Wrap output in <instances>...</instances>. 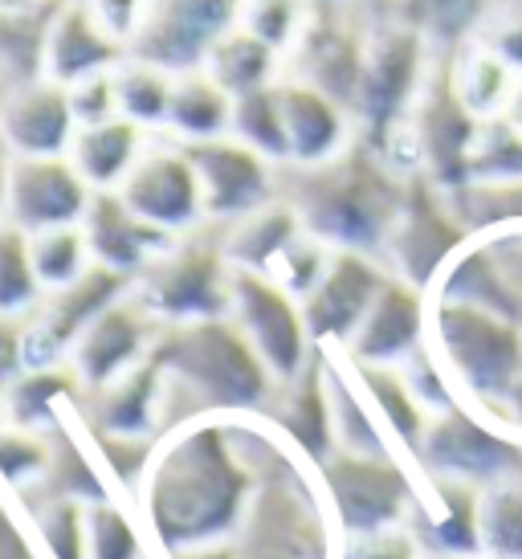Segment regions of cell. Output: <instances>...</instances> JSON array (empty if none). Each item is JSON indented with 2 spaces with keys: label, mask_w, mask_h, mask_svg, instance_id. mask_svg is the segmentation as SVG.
<instances>
[{
  "label": "cell",
  "mask_w": 522,
  "mask_h": 559,
  "mask_svg": "<svg viewBox=\"0 0 522 559\" xmlns=\"http://www.w3.org/2000/svg\"><path fill=\"white\" fill-rule=\"evenodd\" d=\"M258 490L237 445L233 417H200L168 429L139 478L147 531L168 556L192 547L233 544Z\"/></svg>",
  "instance_id": "obj_1"
},
{
  "label": "cell",
  "mask_w": 522,
  "mask_h": 559,
  "mask_svg": "<svg viewBox=\"0 0 522 559\" xmlns=\"http://www.w3.org/2000/svg\"><path fill=\"white\" fill-rule=\"evenodd\" d=\"M152 356L164 368V417L171 404L185 401L176 425L200 417H249L277 396V380L233 314L159 331Z\"/></svg>",
  "instance_id": "obj_2"
},
{
  "label": "cell",
  "mask_w": 522,
  "mask_h": 559,
  "mask_svg": "<svg viewBox=\"0 0 522 559\" xmlns=\"http://www.w3.org/2000/svg\"><path fill=\"white\" fill-rule=\"evenodd\" d=\"M294 171L290 209L310 237H319L327 249H355L371 258L384 253L404 204V185L376 147L347 143V152L335 159Z\"/></svg>",
  "instance_id": "obj_3"
},
{
  "label": "cell",
  "mask_w": 522,
  "mask_h": 559,
  "mask_svg": "<svg viewBox=\"0 0 522 559\" xmlns=\"http://www.w3.org/2000/svg\"><path fill=\"white\" fill-rule=\"evenodd\" d=\"M429 352L446 368L461 404L498 417V404L522 376V326L482 307L432 298Z\"/></svg>",
  "instance_id": "obj_4"
},
{
  "label": "cell",
  "mask_w": 522,
  "mask_h": 559,
  "mask_svg": "<svg viewBox=\"0 0 522 559\" xmlns=\"http://www.w3.org/2000/svg\"><path fill=\"white\" fill-rule=\"evenodd\" d=\"M416 462L429 469L432 481H453L482 495L490 486L522 478V441L494 417L458 401L429 417V429L416 445Z\"/></svg>",
  "instance_id": "obj_5"
},
{
  "label": "cell",
  "mask_w": 522,
  "mask_h": 559,
  "mask_svg": "<svg viewBox=\"0 0 522 559\" xmlns=\"http://www.w3.org/2000/svg\"><path fill=\"white\" fill-rule=\"evenodd\" d=\"M229 282L233 265L225 249L176 237V246L131 282V295L155 323L180 326L229 314Z\"/></svg>",
  "instance_id": "obj_6"
},
{
  "label": "cell",
  "mask_w": 522,
  "mask_h": 559,
  "mask_svg": "<svg viewBox=\"0 0 522 559\" xmlns=\"http://www.w3.org/2000/svg\"><path fill=\"white\" fill-rule=\"evenodd\" d=\"M429 41L416 29L384 21L368 33V58H364V82L355 98V115L368 131V147H384L392 140L413 103L420 98V86L429 79Z\"/></svg>",
  "instance_id": "obj_7"
},
{
  "label": "cell",
  "mask_w": 522,
  "mask_h": 559,
  "mask_svg": "<svg viewBox=\"0 0 522 559\" xmlns=\"http://www.w3.org/2000/svg\"><path fill=\"white\" fill-rule=\"evenodd\" d=\"M246 0H147L127 58L159 66L168 74L204 70L216 41L241 25Z\"/></svg>",
  "instance_id": "obj_8"
},
{
  "label": "cell",
  "mask_w": 522,
  "mask_h": 559,
  "mask_svg": "<svg viewBox=\"0 0 522 559\" xmlns=\"http://www.w3.org/2000/svg\"><path fill=\"white\" fill-rule=\"evenodd\" d=\"M465 241H474V234L453 213L449 192L432 185L425 171H413L404 180V204L384 246L392 274L429 295L432 282L441 278V270L458 258Z\"/></svg>",
  "instance_id": "obj_9"
},
{
  "label": "cell",
  "mask_w": 522,
  "mask_h": 559,
  "mask_svg": "<svg viewBox=\"0 0 522 559\" xmlns=\"http://www.w3.org/2000/svg\"><path fill=\"white\" fill-rule=\"evenodd\" d=\"M319 481H323L331 514L347 539L400 527L416 498L413 478L404 474L396 453L364 457V453L335 450L327 462H319Z\"/></svg>",
  "instance_id": "obj_10"
},
{
  "label": "cell",
  "mask_w": 522,
  "mask_h": 559,
  "mask_svg": "<svg viewBox=\"0 0 522 559\" xmlns=\"http://www.w3.org/2000/svg\"><path fill=\"white\" fill-rule=\"evenodd\" d=\"M453 66H458V58L446 53L441 66L429 70L420 98L413 103V147L420 171L446 192L470 185V156H474V143L482 135V119L461 103Z\"/></svg>",
  "instance_id": "obj_11"
},
{
  "label": "cell",
  "mask_w": 522,
  "mask_h": 559,
  "mask_svg": "<svg viewBox=\"0 0 522 559\" xmlns=\"http://www.w3.org/2000/svg\"><path fill=\"white\" fill-rule=\"evenodd\" d=\"M229 314L249 335V343L258 347V356L265 359V368L277 384H290L315 359V340H310L307 319H302V302L270 274L233 270Z\"/></svg>",
  "instance_id": "obj_12"
},
{
  "label": "cell",
  "mask_w": 522,
  "mask_h": 559,
  "mask_svg": "<svg viewBox=\"0 0 522 559\" xmlns=\"http://www.w3.org/2000/svg\"><path fill=\"white\" fill-rule=\"evenodd\" d=\"M119 201L164 234L180 237L204 221V192H200L197 164L180 140H147L135 168L127 171Z\"/></svg>",
  "instance_id": "obj_13"
},
{
  "label": "cell",
  "mask_w": 522,
  "mask_h": 559,
  "mask_svg": "<svg viewBox=\"0 0 522 559\" xmlns=\"http://www.w3.org/2000/svg\"><path fill=\"white\" fill-rule=\"evenodd\" d=\"M94 188L70 156H13L4 188V221L21 234H46L62 225H82Z\"/></svg>",
  "instance_id": "obj_14"
},
{
  "label": "cell",
  "mask_w": 522,
  "mask_h": 559,
  "mask_svg": "<svg viewBox=\"0 0 522 559\" xmlns=\"http://www.w3.org/2000/svg\"><path fill=\"white\" fill-rule=\"evenodd\" d=\"M339 0H319V9L302 21V33L294 41L298 82H307L339 107L355 110L359 82H364V58H368V33L352 16L339 13Z\"/></svg>",
  "instance_id": "obj_15"
},
{
  "label": "cell",
  "mask_w": 522,
  "mask_h": 559,
  "mask_svg": "<svg viewBox=\"0 0 522 559\" xmlns=\"http://www.w3.org/2000/svg\"><path fill=\"white\" fill-rule=\"evenodd\" d=\"M384 282L388 270L371 253L331 249V262H327L323 278L315 282L310 295L302 298V319H307L310 340L347 347Z\"/></svg>",
  "instance_id": "obj_16"
},
{
  "label": "cell",
  "mask_w": 522,
  "mask_h": 559,
  "mask_svg": "<svg viewBox=\"0 0 522 559\" xmlns=\"http://www.w3.org/2000/svg\"><path fill=\"white\" fill-rule=\"evenodd\" d=\"M204 192V217L241 221L274 201V164L233 135L185 143Z\"/></svg>",
  "instance_id": "obj_17"
},
{
  "label": "cell",
  "mask_w": 522,
  "mask_h": 559,
  "mask_svg": "<svg viewBox=\"0 0 522 559\" xmlns=\"http://www.w3.org/2000/svg\"><path fill=\"white\" fill-rule=\"evenodd\" d=\"M155 326L159 323L143 311V302L135 295L110 302L107 311L82 331V340L74 343V352L66 359L74 368L82 392L107 389L110 380H119L123 372H131L135 364L152 356L155 340H159Z\"/></svg>",
  "instance_id": "obj_18"
},
{
  "label": "cell",
  "mask_w": 522,
  "mask_h": 559,
  "mask_svg": "<svg viewBox=\"0 0 522 559\" xmlns=\"http://www.w3.org/2000/svg\"><path fill=\"white\" fill-rule=\"evenodd\" d=\"M127 62V46L94 16L86 0H58L41 33V79L74 86Z\"/></svg>",
  "instance_id": "obj_19"
},
{
  "label": "cell",
  "mask_w": 522,
  "mask_h": 559,
  "mask_svg": "<svg viewBox=\"0 0 522 559\" xmlns=\"http://www.w3.org/2000/svg\"><path fill=\"white\" fill-rule=\"evenodd\" d=\"M429 307L432 298L425 290L408 286L404 278L388 274L380 295L364 314L359 331L352 343L343 347L352 364H368V368H400L404 359L420 352L429 343Z\"/></svg>",
  "instance_id": "obj_20"
},
{
  "label": "cell",
  "mask_w": 522,
  "mask_h": 559,
  "mask_svg": "<svg viewBox=\"0 0 522 559\" xmlns=\"http://www.w3.org/2000/svg\"><path fill=\"white\" fill-rule=\"evenodd\" d=\"M78 131L70 91L62 82L25 79L0 98V140L13 156H66Z\"/></svg>",
  "instance_id": "obj_21"
},
{
  "label": "cell",
  "mask_w": 522,
  "mask_h": 559,
  "mask_svg": "<svg viewBox=\"0 0 522 559\" xmlns=\"http://www.w3.org/2000/svg\"><path fill=\"white\" fill-rule=\"evenodd\" d=\"M82 229H86V241H91L94 265H107L115 274L135 282L155 258H164L176 237L155 229L147 221H139L119 192H94L91 209L82 217Z\"/></svg>",
  "instance_id": "obj_22"
},
{
  "label": "cell",
  "mask_w": 522,
  "mask_h": 559,
  "mask_svg": "<svg viewBox=\"0 0 522 559\" xmlns=\"http://www.w3.org/2000/svg\"><path fill=\"white\" fill-rule=\"evenodd\" d=\"M277 98H282V115H286L294 168H315V164H327L339 152H347V143H352L347 107H339L335 98H327L307 82H282Z\"/></svg>",
  "instance_id": "obj_23"
},
{
  "label": "cell",
  "mask_w": 522,
  "mask_h": 559,
  "mask_svg": "<svg viewBox=\"0 0 522 559\" xmlns=\"http://www.w3.org/2000/svg\"><path fill=\"white\" fill-rule=\"evenodd\" d=\"M274 429L310 462H327L335 453V425H331L323 356L310 359L290 384H277Z\"/></svg>",
  "instance_id": "obj_24"
},
{
  "label": "cell",
  "mask_w": 522,
  "mask_h": 559,
  "mask_svg": "<svg viewBox=\"0 0 522 559\" xmlns=\"http://www.w3.org/2000/svg\"><path fill=\"white\" fill-rule=\"evenodd\" d=\"M94 425L98 437H135L147 441L164 425V368L147 356L131 372L110 380L107 389H94Z\"/></svg>",
  "instance_id": "obj_25"
},
{
  "label": "cell",
  "mask_w": 522,
  "mask_h": 559,
  "mask_svg": "<svg viewBox=\"0 0 522 559\" xmlns=\"http://www.w3.org/2000/svg\"><path fill=\"white\" fill-rule=\"evenodd\" d=\"M429 298L437 302H465V307H482L502 319L522 323V295L514 290V282L507 278V270L498 265L490 246L474 237L458 249V258L441 270V278L432 282Z\"/></svg>",
  "instance_id": "obj_26"
},
{
  "label": "cell",
  "mask_w": 522,
  "mask_h": 559,
  "mask_svg": "<svg viewBox=\"0 0 522 559\" xmlns=\"http://www.w3.org/2000/svg\"><path fill=\"white\" fill-rule=\"evenodd\" d=\"M147 140H152V131L115 115L107 123L78 127L66 156L94 192H115L127 180V171L135 168V159L143 156Z\"/></svg>",
  "instance_id": "obj_27"
},
{
  "label": "cell",
  "mask_w": 522,
  "mask_h": 559,
  "mask_svg": "<svg viewBox=\"0 0 522 559\" xmlns=\"http://www.w3.org/2000/svg\"><path fill=\"white\" fill-rule=\"evenodd\" d=\"M327 396H331V425H335V450L364 453V457H384L392 453V437L380 425L371 401L355 380L352 364H331L323 359Z\"/></svg>",
  "instance_id": "obj_28"
},
{
  "label": "cell",
  "mask_w": 522,
  "mask_h": 559,
  "mask_svg": "<svg viewBox=\"0 0 522 559\" xmlns=\"http://www.w3.org/2000/svg\"><path fill=\"white\" fill-rule=\"evenodd\" d=\"M233 119V98L213 82L209 70H192V74H176L171 86V107H168V131L180 143H204L229 135Z\"/></svg>",
  "instance_id": "obj_29"
},
{
  "label": "cell",
  "mask_w": 522,
  "mask_h": 559,
  "mask_svg": "<svg viewBox=\"0 0 522 559\" xmlns=\"http://www.w3.org/2000/svg\"><path fill=\"white\" fill-rule=\"evenodd\" d=\"M302 234V221L290 204H265L249 217L233 221L229 237H225V258L233 270H253V274H270L274 262L286 253L294 237Z\"/></svg>",
  "instance_id": "obj_30"
},
{
  "label": "cell",
  "mask_w": 522,
  "mask_h": 559,
  "mask_svg": "<svg viewBox=\"0 0 522 559\" xmlns=\"http://www.w3.org/2000/svg\"><path fill=\"white\" fill-rule=\"evenodd\" d=\"M352 372L359 380L364 396L371 401V408H376L380 425L388 429V437L396 441L400 450L416 453L420 437L429 429V408L416 401V392L408 389L404 372L400 368H368V364H352Z\"/></svg>",
  "instance_id": "obj_31"
},
{
  "label": "cell",
  "mask_w": 522,
  "mask_h": 559,
  "mask_svg": "<svg viewBox=\"0 0 522 559\" xmlns=\"http://www.w3.org/2000/svg\"><path fill=\"white\" fill-rule=\"evenodd\" d=\"M204 70L213 74V82L229 94V98H241V94L274 86L277 49L265 46L261 37H253L246 25H237V29L225 33V37L216 41V49L209 53Z\"/></svg>",
  "instance_id": "obj_32"
},
{
  "label": "cell",
  "mask_w": 522,
  "mask_h": 559,
  "mask_svg": "<svg viewBox=\"0 0 522 559\" xmlns=\"http://www.w3.org/2000/svg\"><path fill=\"white\" fill-rule=\"evenodd\" d=\"M425 551L441 559L482 556V544H477V490L437 481V507L429 511Z\"/></svg>",
  "instance_id": "obj_33"
},
{
  "label": "cell",
  "mask_w": 522,
  "mask_h": 559,
  "mask_svg": "<svg viewBox=\"0 0 522 559\" xmlns=\"http://www.w3.org/2000/svg\"><path fill=\"white\" fill-rule=\"evenodd\" d=\"M490 13V0H400V25L416 29L429 49L453 53V49L482 25Z\"/></svg>",
  "instance_id": "obj_34"
},
{
  "label": "cell",
  "mask_w": 522,
  "mask_h": 559,
  "mask_svg": "<svg viewBox=\"0 0 522 559\" xmlns=\"http://www.w3.org/2000/svg\"><path fill=\"white\" fill-rule=\"evenodd\" d=\"M229 135L253 147L270 164H290V135H286V115H282L277 86L233 98Z\"/></svg>",
  "instance_id": "obj_35"
},
{
  "label": "cell",
  "mask_w": 522,
  "mask_h": 559,
  "mask_svg": "<svg viewBox=\"0 0 522 559\" xmlns=\"http://www.w3.org/2000/svg\"><path fill=\"white\" fill-rule=\"evenodd\" d=\"M171 86H176V74L159 70V66L127 58V62L115 70L119 115L131 119V123H139L143 131H164L168 107H171Z\"/></svg>",
  "instance_id": "obj_36"
},
{
  "label": "cell",
  "mask_w": 522,
  "mask_h": 559,
  "mask_svg": "<svg viewBox=\"0 0 522 559\" xmlns=\"http://www.w3.org/2000/svg\"><path fill=\"white\" fill-rule=\"evenodd\" d=\"M453 82H458L461 103L486 123V119H498V115L507 110L519 74L486 46V49H474L470 58H461V62L453 66Z\"/></svg>",
  "instance_id": "obj_37"
},
{
  "label": "cell",
  "mask_w": 522,
  "mask_h": 559,
  "mask_svg": "<svg viewBox=\"0 0 522 559\" xmlns=\"http://www.w3.org/2000/svg\"><path fill=\"white\" fill-rule=\"evenodd\" d=\"M477 544L486 559H522V478L477 495Z\"/></svg>",
  "instance_id": "obj_38"
},
{
  "label": "cell",
  "mask_w": 522,
  "mask_h": 559,
  "mask_svg": "<svg viewBox=\"0 0 522 559\" xmlns=\"http://www.w3.org/2000/svg\"><path fill=\"white\" fill-rule=\"evenodd\" d=\"M29 253L33 270L41 290H62L70 282H78L94 265L91 241L82 225H62V229H46V234H29Z\"/></svg>",
  "instance_id": "obj_39"
},
{
  "label": "cell",
  "mask_w": 522,
  "mask_h": 559,
  "mask_svg": "<svg viewBox=\"0 0 522 559\" xmlns=\"http://www.w3.org/2000/svg\"><path fill=\"white\" fill-rule=\"evenodd\" d=\"M46 298L37 270H33L29 234L0 221V314L4 319H25V314Z\"/></svg>",
  "instance_id": "obj_40"
},
{
  "label": "cell",
  "mask_w": 522,
  "mask_h": 559,
  "mask_svg": "<svg viewBox=\"0 0 522 559\" xmlns=\"http://www.w3.org/2000/svg\"><path fill=\"white\" fill-rule=\"evenodd\" d=\"M449 201L474 237L522 229V180L519 185H461L449 192Z\"/></svg>",
  "instance_id": "obj_41"
},
{
  "label": "cell",
  "mask_w": 522,
  "mask_h": 559,
  "mask_svg": "<svg viewBox=\"0 0 522 559\" xmlns=\"http://www.w3.org/2000/svg\"><path fill=\"white\" fill-rule=\"evenodd\" d=\"M522 180V131L502 115L482 123L470 156V185H519Z\"/></svg>",
  "instance_id": "obj_42"
},
{
  "label": "cell",
  "mask_w": 522,
  "mask_h": 559,
  "mask_svg": "<svg viewBox=\"0 0 522 559\" xmlns=\"http://www.w3.org/2000/svg\"><path fill=\"white\" fill-rule=\"evenodd\" d=\"M86 559H143L135 523L107 498L86 507Z\"/></svg>",
  "instance_id": "obj_43"
},
{
  "label": "cell",
  "mask_w": 522,
  "mask_h": 559,
  "mask_svg": "<svg viewBox=\"0 0 522 559\" xmlns=\"http://www.w3.org/2000/svg\"><path fill=\"white\" fill-rule=\"evenodd\" d=\"M37 531L54 559H86V507L78 498H49L37 511Z\"/></svg>",
  "instance_id": "obj_44"
},
{
  "label": "cell",
  "mask_w": 522,
  "mask_h": 559,
  "mask_svg": "<svg viewBox=\"0 0 522 559\" xmlns=\"http://www.w3.org/2000/svg\"><path fill=\"white\" fill-rule=\"evenodd\" d=\"M302 21H307V0H246L241 13V25L277 53L298 41Z\"/></svg>",
  "instance_id": "obj_45"
},
{
  "label": "cell",
  "mask_w": 522,
  "mask_h": 559,
  "mask_svg": "<svg viewBox=\"0 0 522 559\" xmlns=\"http://www.w3.org/2000/svg\"><path fill=\"white\" fill-rule=\"evenodd\" d=\"M70 91V107H74L78 127H91V123H107L119 115V98H115V70L110 74H94V79H82Z\"/></svg>",
  "instance_id": "obj_46"
},
{
  "label": "cell",
  "mask_w": 522,
  "mask_h": 559,
  "mask_svg": "<svg viewBox=\"0 0 522 559\" xmlns=\"http://www.w3.org/2000/svg\"><path fill=\"white\" fill-rule=\"evenodd\" d=\"M343 559H425L420 539L404 527L371 531V535H352Z\"/></svg>",
  "instance_id": "obj_47"
},
{
  "label": "cell",
  "mask_w": 522,
  "mask_h": 559,
  "mask_svg": "<svg viewBox=\"0 0 522 559\" xmlns=\"http://www.w3.org/2000/svg\"><path fill=\"white\" fill-rule=\"evenodd\" d=\"M86 4H91L94 16L127 46L131 33L139 29V16H143V4H147V0H86Z\"/></svg>",
  "instance_id": "obj_48"
},
{
  "label": "cell",
  "mask_w": 522,
  "mask_h": 559,
  "mask_svg": "<svg viewBox=\"0 0 522 559\" xmlns=\"http://www.w3.org/2000/svg\"><path fill=\"white\" fill-rule=\"evenodd\" d=\"M482 241L490 246L498 265L507 270V278L514 282V290L522 295V229H498V234H486Z\"/></svg>",
  "instance_id": "obj_49"
},
{
  "label": "cell",
  "mask_w": 522,
  "mask_h": 559,
  "mask_svg": "<svg viewBox=\"0 0 522 559\" xmlns=\"http://www.w3.org/2000/svg\"><path fill=\"white\" fill-rule=\"evenodd\" d=\"M494 53H498V58H502V62L510 66V70H514V74H519L522 79V16H514V21H507V25H502V29L494 33Z\"/></svg>",
  "instance_id": "obj_50"
},
{
  "label": "cell",
  "mask_w": 522,
  "mask_h": 559,
  "mask_svg": "<svg viewBox=\"0 0 522 559\" xmlns=\"http://www.w3.org/2000/svg\"><path fill=\"white\" fill-rule=\"evenodd\" d=\"M494 420H498L502 429H510V433L522 441V376L514 380V384H510L507 401L498 404V417H494Z\"/></svg>",
  "instance_id": "obj_51"
},
{
  "label": "cell",
  "mask_w": 522,
  "mask_h": 559,
  "mask_svg": "<svg viewBox=\"0 0 522 559\" xmlns=\"http://www.w3.org/2000/svg\"><path fill=\"white\" fill-rule=\"evenodd\" d=\"M58 0H0V16H16V21H29V16H49Z\"/></svg>",
  "instance_id": "obj_52"
},
{
  "label": "cell",
  "mask_w": 522,
  "mask_h": 559,
  "mask_svg": "<svg viewBox=\"0 0 522 559\" xmlns=\"http://www.w3.org/2000/svg\"><path fill=\"white\" fill-rule=\"evenodd\" d=\"M0 559H33L29 544L21 539V531L0 514Z\"/></svg>",
  "instance_id": "obj_53"
},
{
  "label": "cell",
  "mask_w": 522,
  "mask_h": 559,
  "mask_svg": "<svg viewBox=\"0 0 522 559\" xmlns=\"http://www.w3.org/2000/svg\"><path fill=\"white\" fill-rule=\"evenodd\" d=\"M9 168H13V152L0 140V221H4V188H9Z\"/></svg>",
  "instance_id": "obj_54"
},
{
  "label": "cell",
  "mask_w": 522,
  "mask_h": 559,
  "mask_svg": "<svg viewBox=\"0 0 522 559\" xmlns=\"http://www.w3.org/2000/svg\"><path fill=\"white\" fill-rule=\"evenodd\" d=\"M502 119H507L510 127H519V131H522V79L514 82V94H510V103H507V110H502Z\"/></svg>",
  "instance_id": "obj_55"
},
{
  "label": "cell",
  "mask_w": 522,
  "mask_h": 559,
  "mask_svg": "<svg viewBox=\"0 0 522 559\" xmlns=\"http://www.w3.org/2000/svg\"><path fill=\"white\" fill-rule=\"evenodd\" d=\"M425 559H441V556H425Z\"/></svg>",
  "instance_id": "obj_56"
},
{
  "label": "cell",
  "mask_w": 522,
  "mask_h": 559,
  "mask_svg": "<svg viewBox=\"0 0 522 559\" xmlns=\"http://www.w3.org/2000/svg\"><path fill=\"white\" fill-rule=\"evenodd\" d=\"M474 559H486V556H474Z\"/></svg>",
  "instance_id": "obj_57"
},
{
  "label": "cell",
  "mask_w": 522,
  "mask_h": 559,
  "mask_svg": "<svg viewBox=\"0 0 522 559\" xmlns=\"http://www.w3.org/2000/svg\"><path fill=\"white\" fill-rule=\"evenodd\" d=\"M339 4H343V0H339Z\"/></svg>",
  "instance_id": "obj_58"
},
{
  "label": "cell",
  "mask_w": 522,
  "mask_h": 559,
  "mask_svg": "<svg viewBox=\"0 0 522 559\" xmlns=\"http://www.w3.org/2000/svg\"><path fill=\"white\" fill-rule=\"evenodd\" d=\"M519 326H522V323H519Z\"/></svg>",
  "instance_id": "obj_59"
}]
</instances>
